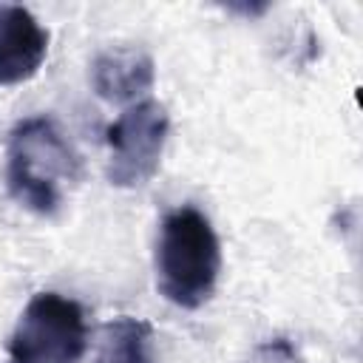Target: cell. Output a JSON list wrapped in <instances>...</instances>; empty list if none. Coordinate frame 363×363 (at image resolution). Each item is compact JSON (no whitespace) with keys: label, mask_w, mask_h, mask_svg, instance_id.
Listing matches in <instances>:
<instances>
[{"label":"cell","mask_w":363,"mask_h":363,"mask_svg":"<svg viewBox=\"0 0 363 363\" xmlns=\"http://www.w3.org/2000/svg\"><path fill=\"white\" fill-rule=\"evenodd\" d=\"M224 9L235 11V14H244V17H261L269 9V3H227Z\"/></svg>","instance_id":"9"},{"label":"cell","mask_w":363,"mask_h":363,"mask_svg":"<svg viewBox=\"0 0 363 363\" xmlns=\"http://www.w3.org/2000/svg\"><path fill=\"white\" fill-rule=\"evenodd\" d=\"M79 179V156L51 116H28L9 133L6 182L17 204L37 216H54L62 184Z\"/></svg>","instance_id":"2"},{"label":"cell","mask_w":363,"mask_h":363,"mask_svg":"<svg viewBox=\"0 0 363 363\" xmlns=\"http://www.w3.org/2000/svg\"><path fill=\"white\" fill-rule=\"evenodd\" d=\"M153 60L142 48H108L91 62V85L105 102H133L153 88Z\"/></svg>","instance_id":"6"},{"label":"cell","mask_w":363,"mask_h":363,"mask_svg":"<svg viewBox=\"0 0 363 363\" xmlns=\"http://www.w3.org/2000/svg\"><path fill=\"white\" fill-rule=\"evenodd\" d=\"M247 363H301V357L286 337H272L258 343L247 357Z\"/></svg>","instance_id":"8"},{"label":"cell","mask_w":363,"mask_h":363,"mask_svg":"<svg viewBox=\"0 0 363 363\" xmlns=\"http://www.w3.org/2000/svg\"><path fill=\"white\" fill-rule=\"evenodd\" d=\"M85 346L82 306L60 292H37L9 337V363H77Z\"/></svg>","instance_id":"3"},{"label":"cell","mask_w":363,"mask_h":363,"mask_svg":"<svg viewBox=\"0 0 363 363\" xmlns=\"http://www.w3.org/2000/svg\"><path fill=\"white\" fill-rule=\"evenodd\" d=\"M170 130V116L164 105L142 99L119 113L108 130V182L113 187H142L147 184L162 162L164 142Z\"/></svg>","instance_id":"4"},{"label":"cell","mask_w":363,"mask_h":363,"mask_svg":"<svg viewBox=\"0 0 363 363\" xmlns=\"http://www.w3.org/2000/svg\"><path fill=\"white\" fill-rule=\"evenodd\" d=\"M48 54V31L23 6L0 3V85L31 79Z\"/></svg>","instance_id":"5"},{"label":"cell","mask_w":363,"mask_h":363,"mask_svg":"<svg viewBox=\"0 0 363 363\" xmlns=\"http://www.w3.org/2000/svg\"><path fill=\"white\" fill-rule=\"evenodd\" d=\"M96 363H153L150 323L130 315H119L105 323Z\"/></svg>","instance_id":"7"},{"label":"cell","mask_w":363,"mask_h":363,"mask_svg":"<svg viewBox=\"0 0 363 363\" xmlns=\"http://www.w3.org/2000/svg\"><path fill=\"white\" fill-rule=\"evenodd\" d=\"M221 272V244L210 218L196 207H176L156 238V286L182 309L210 301Z\"/></svg>","instance_id":"1"}]
</instances>
